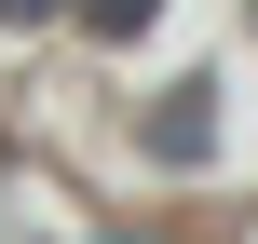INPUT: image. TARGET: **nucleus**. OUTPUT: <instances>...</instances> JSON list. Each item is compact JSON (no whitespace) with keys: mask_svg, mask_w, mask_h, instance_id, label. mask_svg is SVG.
<instances>
[{"mask_svg":"<svg viewBox=\"0 0 258 244\" xmlns=\"http://www.w3.org/2000/svg\"><path fill=\"white\" fill-rule=\"evenodd\" d=\"M136 14H150V0H95V27H136Z\"/></svg>","mask_w":258,"mask_h":244,"instance_id":"1","label":"nucleus"}]
</instances>
